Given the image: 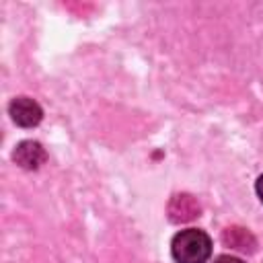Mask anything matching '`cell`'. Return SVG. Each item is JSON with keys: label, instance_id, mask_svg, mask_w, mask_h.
Wrapping results in <instances>:
<instances>
[{"label": "cell", "instance_id": "6da1fadb", "mask_svg": "<svg viewBox=\"0 0 263 263\" xmlns=\"http://www.w3.org/2000/svg\"><path fill=\"white\" fill-rule=\"evenodd\" d=\"M171 253L177 263H205L212 255V240L203 230L187 228L175 234Z\"/></svg>", "mask_w": 263, "mask_h": 263}, {"label": "cell", "instance_id": "7a4b0ae2", "mask_svg": "<svg viewBox=\"0 0 263 263\" xmlns=\"http://www.w3.org/2000/svg\"><path fill=\"white\" fill-rule=\"evenodd\" d=\"M166 214H168V220L171 222L185 224V222L195 220L201 214V205H199V201L191 193H175L168 199Z\"/></svg>", "mask_w": 263, "mask_h": 263}, {"label": "cell", "instance_id": "3957f363", "mask_svg": "<svg viewBox=\"0 0 263 263\" xmlns=\"http://www.w3.org/2000/svg\"><path fill=\"white\" fill-rule=\"evenodd\" d=\"M8 113H10L12 121L21 127H35L43 119V109L39 107L37 101L29 99V97L12 99L8 105Z\"/></svg>", "mask_w": 263, "mask_h": 263}, {"label": "cell", "instance_id": "277c9868", "mask_svg": "<svg viewBox=\"0 0 263 263\" xmlns=\"http://www.w3.org/2000/svg\"><path fill=\"white\" fill-rule=\"evenodd\" d=\"M12 160L25 171H37L47 160V152L39 142L25 140V142L16 144V148L12 152Z\"/></svg>", "mask_w": 263, "mask_h": 263}, {"label": "cell", "instance_id": "5b68a950", "mask_svg": "<svg viewBox=\"0 0 263 263\" xmlns=\"http://www.w3.org/2000/svg\"><path fill=\"white\" fill-rule=\"evenodd\" d=\"M222 242L224 247H230L240 253H255L257 249V238L253 236L251 230L242 226H228L222 230Z\"/></svg>", "mask_w": 263, "mask_h": 263}, {"label": "cell", "instance_id": "8992f818", "mask_svg": "<svg viewBox=\"0 0 263 263\" xmlns=\"http://www.w3.org/2000/svg\"><path fill=\"white\" fill-rule=\"evenodd\" d=\"M214 263H245V261H240V259H236V257H230V255H220Z\"/></svg>", "mask_w": 263, "mask_h": 263}, {"label": "cell", "instance_id": "52a82bcc", "mask_svg": "<svg viewBox=\"0 0 263 263\" xmlns=\"http://www.w3.org/2000/svg\"><path fill=\"white\" fill-rule=\"evenodd\" d=\"M255 189H257V195H259V199H261V203H263V175L257 179V183H255Z\"/></svg>", "mask_w": 263, "mask_h": 263}]
</instances>
